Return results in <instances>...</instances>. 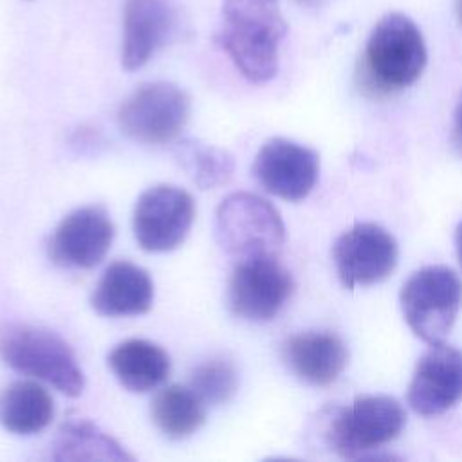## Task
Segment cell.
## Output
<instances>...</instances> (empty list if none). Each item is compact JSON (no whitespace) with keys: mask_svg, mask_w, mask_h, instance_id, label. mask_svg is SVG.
<instances>
[{"mask_svg":"<svg viewBox=\"0 0 462 462\" xmlns=\"http://www.w3.org/2000/svg\"><path fill=\"white\" fill-rule=\"evenodd\" d=\"M27 2H31V0H27Z\"/></svg>","mask_w":462,"mask_h":462,"instance_id":"obj_27","label":"cell"},{"mask_svg":"<svg viewBox=\"0 0 462 462\" xmlns=\"http://www.w3.org/2000/svg\"><path fill=\"white\" fill-rule=\"evenodd\" d=\"M54 417L52 395L36 381H13L0 390V426L14 435H34Z\"/></svg>","mask_w":462,"mask_h":462,"instance_id":"obj_18","label":"cell"},{"mask_svg":"<svg viewBox=\"0 0 462 462\" xmlns=\"http://www.w3.org/2000/svg\"><path fill=\"white\" fill-rule=\"evenodd\" d=\"M175 23L170 0H125L121 65L126 70L144 67L168 42Z\"/></svg>","mask_w":462,"mask_h":462,"instance_id":"obj_14","label":"cell"},{"mask_svg":"<svg viewBox=\"0 0 462 462\" xmlns=\"http://www.w3.org/2000/svg\"><path fill=\"white\" fill-rule=\"evenodd\" d=\"M294 2L301 7H307V9H314V7H319L323 4V0H294Z\"/></svg>","mask_w":462,"mask_h":462,"instance_id":"obj_25","label":"cell"},{"mask_svg":"<svg viewBox=\"0 0 462 462\" xmlns=\"http://www.w3.org/2000/svg\"><path fill=\"white\" fill-rule=\"evenodd\" d=\"M294 280L278 256L236 262L227 282L229 310L247 321H271L289 301Z\"/></svg>","mask_w":462,"mask_h":462,"instance_id":"obj_8","label":"cell"},{"mask_svg":"<svg viewBox=\"0 0 462 462\" xmlns=\"http://www.w3.org/2000/svg\"><path fill=\"white\" fill-rule=\"evenodd\" d=\"M455 9H457V16H458V20H460V23H462V0H457Z\"/></svg>","mask_w":462,"mask_h":462,"instance_id":"obj_26","label":"cell"},{"mask_svg":"<svg viewBox=\"0 0 462 462\" xmlns=\"http://www.w3.org/2000/svg\"><path fill=\"white\" fill-rule=\"evenodd\" d=\"M54 460H134L125 446L90 420H67L52 444Z\"/></svg>","mask_w":462,"mask_h":462,"instance_id":"obj_19","label":"cell"},{"mask_svg":"<svg viewBox=\"0 0 462 462\" xmlns=\"http://www.w3.org/2000/svg\"><path fill=\"white\" fill-rule=\"evenodd\" d=\"M108 366L119 384L134 393L159 388L170 375L171 361L168 352L148 339H126L108 354Z\"/></svg>","mask_w":462,"mask_h":462,"instance_id":"obj_17","label":"cell"},{"mask_svg":"<svg viewBox=\"0 0 462 462\" xmlns=\"http://www.w3.org/2000/svg\"><path fill=\"white\" fill-rule=\"evenodd\" d=\"M282 356L289 370L312 386L332 384L348 363L345 341L327 330H307L287 337Z\"/></svg>","mask_w":462,"mask_h":462,"instance_id":"obj_15","label":"cell"},{"mask_svg":"<svg viewBox=\"0 0 462 462\" xmlns=\"http://www.w3.org/2000/svg\"><path fill=\"white\" fill-rule=\"evenodd\" d=\"M406 411L390 395H359L330 419L327 439L330 448L345 458L361 457L402 431Z\"/></svg>","mask_w":462,"mask_h":462,"instance_id":"obj_7","label":"cell"},{"mask_svg":"<svg viewBox=\"0 0 462 462\" xmlns=\"http://www.w3.org/2000/svg\"><path fill=\"white\" fill-rule=\"evenodd\" d=\"M114 235V222L103 206H83L56 226L49 240V256L61 267L90 269L106 256Z\"/></svg>","mask_w":462,"mask_h":462,"instance_id":"obj_11","label":"cell"},{"mask_svg":"<svg viewBox=\"0 0 462 462\" xmlns=\"http://www.w3.org/2000/svg\"><path fill=\"white\" fill-rule=\"evenodd\" d=\"M173 157L191 182L200 189H213L231 180L235 171L233 155L202 139H180L175 143Z\"/></svg>","mask_w":462,"mask_h":462,"instance_id":"obj_21","label":"cell"},{"mask_svg":"<svg viewBox=\"0 0 462 462\" xmlns=\"http://www.w3.org/2000/svg\"><path fill=\"white\" fill-rule=\"evenodd\" d=\"M191 112L189 94L171 81L137 87L119 106V130L143 144H168L179 139Z\"/></svg>","mask_w":462,"mask_h":462,"instance_id":"obj_6","label":"cell"},{"mask_svg":"<svg viewBox=\"0 0 462 462\" xmlns=\"http://www.w3.org/2000/svg\"><path fill=\"white\" fill-rule=\"evenodd\" d=\"M337 276L346 289L374 285L392 274L399 247L390 231L374 222H357L332 245Z\"/></svg>","mask_w":462,"mask_h":462,"instance_id":"obj_10","label":"cell"},{"mask_svg":"<svg viewBox=\"0 0 462 462\" xmlns=\"http://www.w3.org/2000/svg\"><path fill=\"white\" fill-rule=\"evenodd\" d=\"M455 245H457L458 262H460V265H462V222L457 226V231H455Z\"/></svg>","mask_w":462,"mask_h":462,"instance_id":"obj_24","label":"cell"},{"mask_svg":"<svg viewBox=\"0 0 462 462\" xmlns=\"http://www.w3.org/2000/svg\"><path fill=\"white\" fill-rule=\"evenodd\" d=\"M462 399V352L433 343L415 365L408 404L419 415H440Z\"/></svg>","mask_w":462,"mask_h":462,"instance_id":"obj_13","label":"cell"},{"mask_svg":"<svg viewBox=\"0 0 462 462\" xmlns=\"http://www.w3.org/2000/svg\"><path fill=\"white\" fill-rule=\"evenodd\" d=\"M195 220L193 197L173 184H157L144 189L132 215V229L141 249L166 253L179 247Z\"/></svg>","mask_w":462,"mask_h":462,"instance_id":"obj_9","label":"cell"},{"mask_svg":"<svg viewBox=\"0 0 462 462\" xmlns=\"http://www.w3.org/2000/svg\"><path fill=\"white\" fill-rule=\"evenodd\" d=\"M155 287L146 269L117 260L101 274L90 296L92 309L106 318L146 314L153 305Z\"/></svg>","mask_w":462,"mask_h":462,"instance_id":"obj_16","label":"cell"},{"mask_svg":"<svg viewBox=\"0 0 462 462\" xmlns=\"http://www.w3.org/2000/svg\"><path fill=\"white\" fill-rule=\"evenodd\" d=\"M253 173L265 191L298 202L312 191L318 180L319 155L309 146L274 137L258 150Z\"/></svg>","mask_w":462,"mask_h":462,"instance_id":"obj_12","label":"cell"},{"mask_svg":"<svg viewBox=\"0 0 462 462\" xmlns=\"http://www.w3.org/2000/svg\"><path fill=\"white\" fill-rule=\"evenodd\" d=\"M150 415L164 437L180 440L202 428L206 422V402L189 386L171 384L157 392Z\"/></svg>","mask_w":462,"mask_h":462,"instance_id":"obj_20","label":"cell"},{"mask_svg":"<svg viewBox=\"0 0 462 462\" xmlns=\"http://www.w3.org/2000/svg\"><path fill=\"white\" fill-rule=\"evenodd\" d=\"M401 307L411 332L428 345L449 334L462 307V282L446 265L415 271L401 289Z\"/></svg>","mask_w":462,"mask_h":462,"instance_id":"obj_5","label":"cell"},{"mask_svg":"<svg viewBox=\"0 0 462 462\" xmlns=\"http://www.w3.org/2000/svg\"><path fill=\"white\" fill-rule=\"evenodd\" d=\"M453 135H455V143L458 144V148L462 150V97L457 105L455 110V121H453Z\"/></svg>","mask_w":462,"mask_h":462,"instance_id":"obj_23","label":"cell"},{"mask_svg":"<svg viewBox=\"0 0 462 462\" xmlns=\"http://www.w3.org/2000/svg\"><path fill=\"white\" fill-rule=\"evenodd\" d=\"M426 45L411 18L384 14L372 29L361 63V79L374 92L410 87L426 67Z\"/></svg>","mask_w":462,"mask_h":462,"instance_id":"obj_3","label":"cell"},{"mask_svg":"<svg viewBox=\"0 0 462 462\" xmlns=\"http://www.w3.org/2000/svg\"><path fill=\"white\" fill-rule=\"evenodd\" d=\"M215 238L235 262L278 256L285 242V224L269 200L249 191H236L217 208Z\"/></svg>","mask_w":462,"mask_h":462,"instance_id":"obj_4","label":"cell"},{"mask_svg":"<svg viewBox=\"0 0 462 462\" xmlns=\"http://www.w3.org/2000/svg\"><path fill=\"white\" fill-rule=\"evenodd\" d=\"M0 357L13 370L43 381L67 397H78L85 390V374L70 345L45 327L2 323Z\"/></svg>","mask_w":462,"mask_h":462,"instance_id":"obj_2","label":"cell"},{"mask_svg":"<svg viewBox=\"0 0 462 462\" xmlns=\"http://www.w3.org/2000/svg\"><path fill=\"white\" fill-rule=\"evenodd\" d=\"M215 42L251 83H267L278 72L287 22L280 0H222Z\"/></svg>","mask_w":462,"mask_h":462,"instance_id":"obj_1","label":"cell"},{"mask_svg":"<svg viewBox=\"0 0 462 462\" xmlns=\"http://www.w3.org/2000/svg\"><path fill=\"white\" fill-rule=\"evenodd\" d=\"M188 386L206 402V406H218L235 395L238 388V372L231 359L213 356L193 368Z\"/></svg>","mask_w":462,"mask_h":462,"instance_id":"obj_22","label":"cell"}]
</instances>
